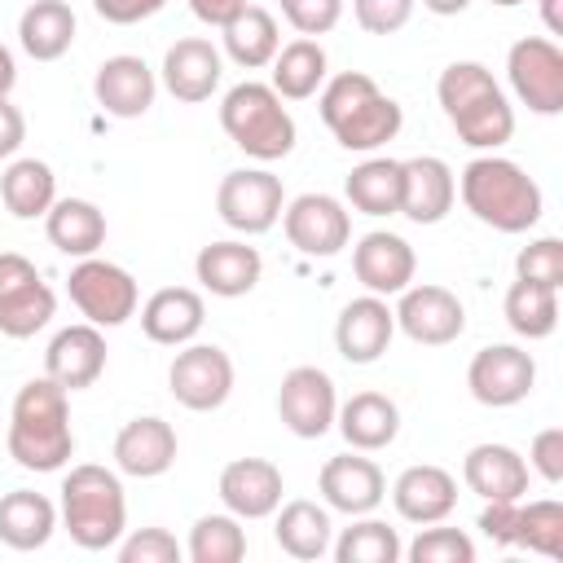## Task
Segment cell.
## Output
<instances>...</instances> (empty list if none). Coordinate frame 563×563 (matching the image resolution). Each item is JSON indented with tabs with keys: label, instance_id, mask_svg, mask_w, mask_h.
<instances>
[{
	"label": "cell",
	"instance_id": "53",
	"mask_svg": "<svg viewBox=\"0 0 563 563\" xmlns=\"http://www.w3.org/2000/svg\"><path fill=\"white\" fill-rule=\"evenodd\" d=\"M13 84H18V66H13V53L0 44V97H9Z\"/></svg>",
	"mask_w": 563,
	"mask_h": 563
},
{
	"label": "cell",
	"instance_id": "2",
	"mask_svg": "<svg viewBox=\"0 0 563 563\" xmlns=\"http://www.w3.org/2000/svg\"><path fill=\"white\" fill-rule=\"evenodd\" d=\"M440 110L453 123L457 141L471 150H497L515 136V110L506 101V92L497 88L493 70L484 62H453L444 66L440 84H435Z\"/></svg>",
	"mask_w": 563,
	"mask_h": 563
},
{
	"label": "cell",
	"instance_id": "48",
	"mask_svg": "<svg viewBox=\"0 0 563 563\" xmlns=\"http://www.w3.org/2000/svg\"><path fill=\"white\" fill-rule=\"evenodd\" d=\"M163 4H167V0H92L97 18H106V22H114V26L145 22V18H154Z\"/></svg>",
	"mask_w": 563,
	"mask_h": 563
},
{
	"label": "cell",
	"instance_id": "5",
	"mask_svg": "<svg viewBox=\"0 0 563 563\" xmlns=\"http://www.w3.org/2000/svg\"><path fill=\"white\" fill-rule=\"evenodd\" d=\"M62 523L75 545L110 550L128 523V501H123L119 475L97 462L70 466V475L62 479Z\"/></svg>",
	"mask_w": 563,
	"mask_h": 563
},
{
	"label": "cell",
	"instance_id": "4",
	"mask_svg": "<svg viewBox=\"0 0 563 563\" xmlns=\"http://www.w3.org/2000/svg\"><path fill=\"white\" fill-rule=\"evenodd\" d=\"M321 123L343 150L369 154L400 132V106L365 70H343L321 88Z\"/></svg>",
	"mask_w": 563,
	"mask_h": 563
},
{
	"label": "cell",
	"instance_id": "55",
	"mask_svg": "<svg viewBox=\"0 0 563 563\" xmlns=\"http://www.w3.org/2000/svg\"><path fill=\"white\" fill-rule=\"evenodd\" d=\"M431 13H440V18H453V13H462L471 0H422Z\"/></svg>",
	"mask_w": 563,
	"mask_h": 563
},
{
	"label": "cell",
	"instance_id": "28",
	"mask_svg": "<svg viewBox=\"0 0 563 563\" xmlns=\"http://www.w3.org/2000/svg\"><path fill=\"white\" fill-rule=\"evenodd\" d=\"M343 440L356 449V453H378L396 440L400 431V409L383 396V391H356L347 405H339L334 413Z\"/></svg>",
	"mask_w": 563,
	"mask_h": 563
},
{
	"label": "cell",
	"instance_id": "19",
	"mask_svg": "<svg viewBox=\"0 0 563 563\" xmlns=\"http://www.w3.org/2000/svg\"><path fill=\"white\" fill-rule=\"evenodd\" d=\"M92 92H97V101H101L106 114H114V119H141L154 106L158 84H154V70L141 57L119 53V57H106L97 66Z\"/></svg>",
	"mask_w": 563,
	"mask_h": 563
},
{
	"label": "cell",
	"instance_id": "3",
	"mask_svg": "<svg viewBox=\"0 0 563 563\" xmlns=\"http://www.w3.org/2000/svg\"><path fill=\"white\" fill-rule=\"evenodd\" d=\"M466 211L497 233H528L541 220V185L510 158L484 154L462 167Z\"/></svg>",
	"mask_w": 563,
	"mask_h": 563
},
{
	"label": "cell",
	"instance_id": "16",
	"mask_svg": "<svg viewBox=\"0 0 563 563\" xmlns=\"http://www.w3.org/2000/svg\"><path fill=\"white\" fill-rule=\"evenodd\" d=\"M453 198L457 180L444 158L418 154L400 163V216H409L413 224H440L453 211Z\"/></svg>",
	"mask_w": 563,
	"mask_h": 563
},
{
	"label": "cell",
	"instance_id": "18",
	"mask_svg": "<svg viewBox=\"0 0 563 563\" xmlns=\"http://www.w3.org/2000/svg\"><path fill=\"white\" fill-rule=\"evenodd\" d=\"M106 369V339H101V325L84 321V325H66L53 334L48 352H44V374L66 387V391H79V387H92Z\"/></svg>",
	"mask_w": 563,
	"mask_h": 563
},
{
	"label": "cell",
	"instance_id": "54",
	"mask_svg": "<svg viewBox=\"0 0 563 563\" xmlns=\"http://www.w3.org/2000/svg\"><path fill=\"white\" fill-rule=\"evenodd\" d=\"M541 18H545L550 35H563V0H541Z\"/></svg>",
	"mask_w": 563,
	"mask_h": 563
},
{
	"label": "cell",
	"instance_id": "9",
	"mask_svg": "<svg viewBox=\"0 0 563 563\" xmlns=\"http://www.w3.org/2000/svg\"><path fill=\"white\" fill-rule=\"evenodd\" d=\"M282 207H286L282 180L273 172H260V167L229 172L216 189V211L238 233H268L282 220Z\"/></svg>",
	"mask_w": 563,
	"mask_h": 563
},
{
	"label": "cell",
	"instance_id": "11",
	"mask_svg": "<svg viewBox=\"0 0 563 563\" xmlns=\"http://www.w3.org/2000/svg\"><path fill=\"white\" fill-rule=\"evenodd\" d=\"M167 387L194 413L220 409L233 391V361L216 343H189L185 352H176V361L167 369Z\"/></svg>",
	"mask_w": 563,
	"mask_h": 563
},
{
	"label": "cell",
	"instance_id": "37",
	"mask_svg": "<svg viewBox=\"0 0 563 563\" xmlns=\"http://www.w3.org/2000/svg\"><path fill=\"white\" fill-rule=\"evenodd\" d=\"M506 321L523 339H550L559 325V290L515 277V286L506 290Z\"/></svg>",
	"mask_w": 563,
	"mask_h": 563
},
{
	"label": "cell",
	"instance_id": "20",
	"mask_svg": "<svg viewBox=\"0 0 563 563\" xmlns=\"http://www.w3.org/2000/svg\"><path fill=\"white\" fill-rule=\"evenodd\" d=\"M220 501L238 519H264L282 506V471L264 457H238L220 471Z\"/></svg>",
	"mask_w": 563,
	"mask_h": 563
},
{
	"label": "cell",
	"instance_id": "49",
	"mask_svg": "<svg viewBox=\"0 0 563 563\" xmlns=\"http://www.w3.org/2000/svg\"><path fill=\"white\" fill-rule=\"evenodd\" d=\"M31 282H40L35 264H31L26 255H18V251H0V299L18 295V290L31 286Z\"/></svg>",
	"mask_w": 563,
	"mask_h": 563
},
{
	"label": "cell",
	"instance_id": "12",
	"mask_svg": "<svg viewBox=\"0 0 563 563\" xmlns=\"http://www.w3.org/2000/svg\"><path fill=\"white\" fill-rule=\"evenodd\" d=\"M282 229L290 238L295 251L312 255V260H330L347 246L352 238V216L343 211L339 198L330 194H299L286 211H282Z\"/></svg>",
	"mask_w": 563,
	"mask_h": 563
},
{
	"label": "cell",
	"instance_id": "51",
	"mask_svg": "<svg viewBox=\"0 0 563 563\" xmlns=\"http://www.w3.org/2000/svg\"><path fill=\"white\" fill-rule=\"evenodd\" d=\"M22 141H26V119H22V110L9 106V97H0V158H9Z\"/></svg>",
	"mask_w": 563,
	"mask_h": 563
},
{
	"label": "cell",
	"instance_id": "50",
	"mask_svg": "<svg viewBox=\"0 0 563 563\" xmlns=\"http://www.w3.org/2000/svg\"><path fill=\"white\" fill-rule=\"evenodd\" d=\"M479 532H484L493 545H510V532H515V501H488L484 515H479Z\"/></svg>",
	"mask_w": 563,
	"mask_h": 563
},
{
	"label": "cell",
	"instance_id": "32",
	"mask_svg": "<svg viewBox=\"0 0 563 563\" xmlns=\"http://www.w3.org/2000/svg\"><path fill=\"white\" fill-rule=\"evenodd\" d=\"M220 31H224V53H229L238 66H246V70L268 66V62L277 57V48H282L277 18H273L268 9H260V4H246V9H242L238 18H229Z\"/></svg>",
	"mask_w": 563,
	"mask_h": 563
},
{
	"label": "cell",
	"instance_id": "25",
	"mask_svg": "<svg viewBox=\"0 0 563 563\" xmlns=\"http://www.w3.org/2000/svg\"><path fill=\"white\" fill-rule=\"evenodd\" d=\"M114 462L123 475L136 479H154L176 462V431L163 418H132L119 435H114Z\"/></svg>",
	"mask_w": 563,
	"mask_h": 563
},
{
	"label": "cell",
	"instance_id": "42",
	"mask_svg": "<svg viewBox=\"0 0 563 563\" xmlns=\"http://www.w3.org/2000/svg\"><path fill=\"white\" fill-rule=\"evenodd\" d=\"M413 563H471L475 559V541L457 528H427L418 532V541L409 545Z\"/></svg>",
	"mask_w": 563,
	"mask_h": 563
},
{
	"label": "cell",
	"instance_id": "6",
	"mask_svg": "<svg viewBox=\"0 0 563 563\" xmlns=\"http://www.w3.org/2000/svg\"><path fill=\"white\" fill-rule=\"evenodd\" d=\"M220 128L229 132V141L260 158V163H273V158H286L295 150V119L290 110L282 106V97L273 92V84H238L224 92L220 101Z\"/></svg>",
	"mask_w": 563,
	"mask_h": 563
},
{
	"label": "cell",
	"instance_id": "22",
	"mask_svg": "<svg viewBox=\"0 0 563 563\" xmlns=\"http://www.w3.org/2000/svg\"><path fill=\"white\" fill-rule=\"evenodd\" d=\"M387 493V479L378 471V462L369 457H352V453H339L321 466V497L330 510H343V515H369Z\"/></svg>",
	"mask_w": 563,
	"mask_h": 563
},
{
	"label": "cell",
	"instance_id": "35",
	"mask_svg": "<svg viewBox=\"0 0 563 563\" xmlns=\"http://www.w3.org/2000/svg\"><path fill=\"white\" fill-rule=\"evenodd\" d=\"M347 202L361 216H396L400 211V163L396 158H365L343 180Z\"/></svg>",
	"mask_w": 563,
	"mask_h": 563
},
{
	"label": "cell",
	"instance_id": "8",
	"mask_svg": "<svg viewBox=\"0 0 563 563\" xmlns=\"http://www.w3.org/2000/svg\"><path fill=\"white\" fill-rule=\"evenodd\" d=\"M506 75L515 97L537 110V114H559L563 110V48L545 35H523L519 44H510L506 57Z\"/></svg>",
	"mask_w": 563,
	"mask_h": 563
},
{
	"label": "cell",
	"instance_id": "43",
	"mask_svg": "<svg viewBox=\"0 0 563 563\" xmlns=\"http://www.w3.org/2000/svg\"><path fill=\"white\" fill-rule=\"evenodd\" d=\"M515 273L523 282H541V286H563V242L559 238H537L519 251L515 260Z\"/></svg>",
	"mask_w": 563,
	"mask_h": 563
},
{
	"label": "cell",
	"instance_id": "17",
	"mask_svg": "<svg viewBox=\"0 0 563 563\" xmlns=\"http://www.w3.org/2000/svg\"><path fill=\"white\" fill-rule=\"evenodd\" d=\"M413 268H418L413 246L400 233H387V229L365 233L352 251V273L369 295H400L413 282Z\"/></svg>",
	"mask_w": 563,
	"mask_h": 563
},
{
	"label": "cell",
	"instance_id": "21",
	"mask_svg": "<svg viewBox=\"0 0 563 563\" xmlns=\"http://www.w3.org/2000/svg\"><path fill=\"white\" fill-rule=\"evenodd\" d=\"M220 48L202 35H189V40H176L163 57V84L176 101H207L216 88H220Z\"/></svg>",
	"mask_w": 563,
	"mask_h": 563
},
{
	"label": "cell",
	"instance_id": "30",
	"mask_svg": "<svg viewBox=\"0 0 563 563\" xmlns=\"http://www.w3.org/2000/svg\"><path fill=\"white\" fill-rule=\"evenodd\" d=\"M57 528V510L44 493L13 488L0 497V541L13 550H40Z\"/></svg>",
	"mask_w": 563,
	"mask_h": 563
},
{
	"label": "cell",
	"instance_id": "29",
	"mask_svg": "<svg viewBox=\"0 0 563 563\" xmlns=\"http://www.w3.org/2000/svg\"><path fill=\"white\" fill-rule=\"evenodd\" d=\"M44 229H48V242L75 260L97 255V246L106 242V216L88 198H57L44 216Z\"/></svg>",
	"mask_w": 563,
	"mask_h": 563
},
{
	"label": "cell",
	"instance_id": "13",
	"mask_svg": "<svg viewBox=\"0 0 563 563\" xmlns=\"http://www.w3.org/2000/svg\"><path fill=\"white\" fill-rule=\"evenodd\" d=\"M277 413L299 440H321L339 413V396H334L330 374L317 365H295L277 387Z\"/></svg>",
	"mask_w": 563,
	"mask_h": 563
},
{
	"label": "cell",
	"instance_id": "7",
	"mask_svg": "<svg viewBox=\"0 0 563 563\" xmlns=\"http://www.w3.org/2000/svg\"><path fill=\"white\" fill-rule=\"evenodd\" d=\"M66 290H70L75 308L92 325H123L136 312V299H141L132 273L119 268V264H110V260H97V255H88V260H79L70 268Z\"/></svg>",
	"mask_w": 563,
	"mask_h": 563
},
{
	"label": "cell",
	"instance_id": "39",
	"mask_svg": "<svg viewBox=\"0 0 563 563\" xmlns=\"http://www.w3.org/2000/svg\"><path fill=\"white\" fill-rule=\"evenodd\" d=\"M246 554V532L238 515H202L189 532V559L194 563H238Z\"/></svg>",
	"mask_w": 563,
	"mask_h": 563
},
{
	"label": "cell",
	"instance_id": "45",
	"mask_svg": "<svg viewBox=\"0 0 563 563\" xmlns=\"http://www.w3.org/2000/svg\"><path fill=\"white\" fill-rule=\"evenodd\" d=\"M123 563H180V545L167 528H141L119 545Z\"/></svg>",
	"mask_w": 563,
	"mask_h": 563
},
{
	"label": "cell",
	"instance_id": "26",
	"mask_svg": "<svg viewBox=\"0 0 563 563\" xmlns=\"http://www.w3.org/2000/svg\"><path fill=\"white\" fill-rule=\"evenodd\" d=\"M462 479L484 501H519L528 493V462L510 444H475L462 462Z\"/></svg>",
	"mask_w": 563,
	"mask_h": 563
},
{
	"label": "cell",
	"instance_id": "23",
	"mask_svg": "<svg viewBox=\"0 0 563 563\" xmlns=\"http://www.w3.org/2000/svg\"><path fill=\"white\" fill-rule=\"evenodd\" d=\"M391 501H396L400 519H409V523H440L457 506V479L444 466L422 462V466L400 471V479L391 484Z\"/></svg>",
	"mask_w": 563,
	"mask_h": 563
},
{
	"label": "cell",
	"instance_id": "33",
	"mask_svg": "<svg viewBox=\"0 0 563 563\" xmlns=\"http://www.w3.org/2000/svg\"><path fill=\"white\" fill-rule=\"evenodd\" d=\"M0 198H4L9 216H18V220L48 216V207L57 202V176H53V167L40 163V158H18V163H9V172L0 176Z\"/></svg>",
	"mask_w": 563,
	"mask_h": 563
},
{
	"label": "cell",
	"instance_id": "34",
	"mask_svg": "<svg viewBox=\"0 0 563 563\" xmlns=\"http://www.w3.org/2000/svg\"><path fill=\"white\" fill-rule=\"evenodd\" d=\"M325 84V48L312 35L290 40L273 57V92L286 101H303Z\"/></svg>",
	"mask_w": 563,
	"mask_h": 563
},
{
	"label": "cell",
	"instance_id": "52",
	"mask_svg": "<svg viewBox=\"0 0 563 563\" xmlns=\"http://www.w3.org/2000/svg\"><path fill=\"white\" fill-rule=\"evenodd\" d=\"M189 9H194L198 22H207V26H224L229 18H238V13L246 9V0H189Z\"/></svg>",
	"mask_w": 563,
	"mask_h": 563
},
{
	"label": "cell",
	"instance_id": "27",
	"mask_svg": "<svg viewBox=\"0 0 563 563\" xmlns=\"http://www.w3.org/2000/svg\"><path fill=\"white\" fill-rule=\"evenodd\" d=\"M194 273H198V282H202L211 295L238 299V295H251V290H255V282H260V273H264V260H260V251L246 246V242H211V246L198 251Z\"/></svg>",
	"mask_w": 563,
	"mask_h": 563
},
{
	"label": "cell",
	"instance_id": "44",
	"mask_svg": "<svg viewBox=\"0 0 563 563\" xmlns=\"http://www.w3.org/2000/svg\"><path fill=\"white\" fill-rule=\"evenodd\" d=\"M282 18L299 35H325L343 18V0H282Z\"/></svg>",
	"mask_w": 563,
	"mask_h": 563
},
{
	"label": "cell",
	"instance_id": "38",
	"mask_svg": "<svg viewBox=\"0 0 563 563\" xmlns=\"http://www.w3.org/2000/svg\"><path fill=\"white\" fill-rule=\"evenodd\" d=\"M510 545H523V550L545 554V559H563V506L550 501V497L545 501H528V506L515 501Z\"/></svg>",
	"mask_w": 563,
	"mask_h": 563
},
{
	"label": "cell",
	"instance_id": "15",
	"mask_svg": "<svg viewBox=\"0 0 563 563\" xmlns=\"http://www.w3.org/2000/svg\"><path fill=\"white\" fill-rule=\"evenodd\" d=\"M391 334H396V312L387 308L383 295L352 299L334 321V347L347 365H374L387 352Z\"/></svg>",
	"mask_w": 563,
	"mask_h": 563
},
{
	"label": "cell",
	"instance_id": "31",
	"mask_svg": "<svg viewBox=\"0 0 563 563\" xmlns=\"http://www.w3.org/2000/svg\"><path fill=\"white\" fill-rule=\"evenodd\" d=\"M18 40L35 62H57L75 40V9L66 0H35L18 18Z\"/></svg>",
	"mask_w": 563,
	"mask_h": 563
},
{
	"label": "cell",
	"instance_id": "10",
	"mask_svg": "<svg viewBox=\"0 0 563 563\" xmlns=\"http://www.w3.org/2000/svg\"><path fill=\"white\" fill-rule=\"evenodd\" d=\"M537 383V361L515 347V343H488L471 356V369H466V387L479 405L488 409H506V405H519Z\"/></svg>",
	"mask_w": 563,
	"mask_h": 563
},
{
	"label": "cell",
	"instance_id": "40",
	"mask_svg": "<svg viewBox=\"0 0 563 563\" xmlns=\"http://www.w3.org/2000/svg\"><path fill=\"white\" fill-rule=\"evenodd\" d=\"M400 554H405L400 537L383 519H361V523L343 528V537L334 541V559L339 563H396Z\"/></svg>",
	"mask_w": 563,
	"mask_h": 563
},
{
	"label": "cell",
	"instance_id": "46",
	"mask_svg": "<svg viewBox=\"0 0 563 563\" xmlns=\"http://www.w3.org/2000/svg\"><path fill=\"white\" fill-rule=\"evenodd\" d=\"M352 13L361 22V31L369 35H391L409 22L413 13V0H352Z\"/></svg>",
	"mask_w": 563,
	"mask_h": 563
},
{
	"label": "cell",
	"instance_id": "24",
	"mask_svg": "<svg viewBox=\"0 0 563 563\" xmlns=\"http://www.w3.org/2000/svg\"><path fill=\"white\" fill-rule=\"evenodd\" d=\"M207 321V308H202V295L189 290V286H163L145 299L141 308V330L150 343H163V347H180L189 343Z\"/></svg>",
	"mask_w": 563,
	"mask_h": 563
},
{
	"label": "cell",
	"instance_id": "1",
	"mask_svg": "<svg viewBox=\"0 0 563 563\" xmlns=\"http://www.w3.org/2000/svg\"><path fill=\"white\" fill-rule=\"evenodd\" d=\"M75 453V431H70V400L66 387H57L48 374L31 378L13 396L9 413V457L22 471H62Z\"/></svg>",
	"mask_w": 563,
	"mask_h": 563
},
{
	"label": "cell",
	"instance_id": "41",
	"mask_svg": "<svg viewBox=\"0 0 563 563\" xmlns=\"http://www.w3.org/2000/svg\"><path fill=\"white\" fill-rule=\"evenodd\" d=\"M53 308H57V295H53L44 282H31V286H22L18 295L0 299V334H9V339H31L35 330L48 325Z\"/></svg>",
	"mask_w": 563,
	"mask_h": 563
},
{
	"label": "cell",
	"instance_id": "47",
	"mask_svg": "<svg viewBox=\"0 0 563 563\" xmlns=\"http://www.w3.org/2000/svg\"><path fill=\"white\" fill-rule=\"evenodd\" d=\"M528 462L532 471L545 479V484H559L563 479V427H545L532 435V449H528Z\"/></svg>",
	"mask_w": 563,
	"mask_h": 563
},
{
	"label": "cell",
	"instance_id": "14",
	"mask_svg": "<svg viewBox=\"0 0 563 563\" xmlns=\"http://www.w3.org/2000/svg\"><path fill=\"white\" fill-rule=\"evenodd\" d=\"M396 325L427 347H444L466 330V308L453 290L444 286H405L400 290V308H396Z\"/></svg>",
	"mask_w": 563,
	"mask_h": 563
},
{
	"label": "cell",
	"instance_id": "56",
	"mask_svg": "<svg viewBox=\"0 0 563 563\" xmlns=\"http://www.w3.org/2000/svg\"><path fill=\"white\" fill-rule=\"evenodd\" d=\"M488 4H501V9H515V4H523V0H488Z\"/></svg>",
	"mask_w": 563,
	"mask_h": 563
},
{
	"label": "cell",
	"instance_id": "36",
	"mask_svg": "<svg viewBox=\"0 0 563 563\" xmlns=\"http://www.w3.org/2000/svg\"><path fill=\"white\" fill-rule=\"evenodd\" d=\"M273 537L277 545L290 554V559H321L330 550V515L317 506V501H286L277 523H273Z\"/></svg>",
	"mask_w": 563,
	"mask_h": 563
}]
</instances>
